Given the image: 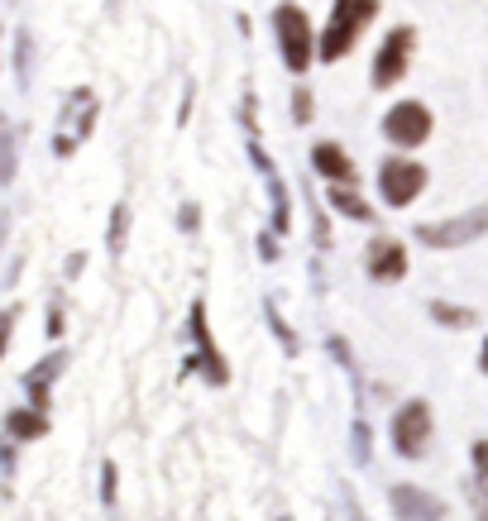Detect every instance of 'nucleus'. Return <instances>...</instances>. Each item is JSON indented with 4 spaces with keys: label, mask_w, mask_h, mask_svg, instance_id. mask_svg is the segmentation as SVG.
Returning a JSON list of instances; mask_svg holds the SVG:
<instances>
[{
    "label": "nucleus",
    "mask_w": 488,
    "mask_h": 521,
    "mask_svg": "<svg viewBox=\"0 0 488 521\" xmlns=\"http://www.w3.org/2000/svg\"><path fill=\"white\" fill-rule=\"evenodd\" d=\"M192 335H197V354H192V364L187 369H201L206 373V383H230V369L221 364V349H216V340H211V330H206V306L192 302Z\"/></svg>",
    "instance_id": "8"
},
{
    "label": "nucleus",
    "mask_w": 488,
    "mask_h": 521,
    "mask_svg": "<svg viewBox=\"0 0 488 521\" xmlns=\"http://www.w3.org/2000/svg\"><path fill=\"white\" fill-rule=\"evenodd\" d=\"M426 187V168L422 163H412V158H388L383 168H378V192L388 206H407V201H417Z\"/></svg>",
    "instance_id": "3"
},
{
    "label": "nucleus",
    "mask_w": 488,
    "mask_h": 521,
    "mask_svg": "<svg viewBox=\"0 0 488 521\" xmlns=\"http://www.w3.org/2000/svg\"><path fill=\"white\" fill-rule=\"evenodd\" d=\"M378 15V0H335L331 10V24H326V39H321V63H340L350 48H355V39L364 34V24Z\"/></svg>",
    "instance_id": "1"
},
{
    "label": "nucleus",
    "mask_w": 488,
    "mask_h": 521,
    "mask_svg": "<svg viewBox=\"0 0 488 521\" xmlns=\"http://www.w3.org/2000/svg\"><path fill=\"white\" fill-rule=\"evenodd\" d=\"M273 29H278V44H283V63H288L292 72H307L311 58H316V39H311L307 10L278 5V10H273Z\"/></svg>",
    "instance_id": "2"
},
{
    "label": "nucleus",
    "mask_w": 488,
    "mask_h": 521,
    "mask_svg": "<svg viewBox=\"0 0 488 521\" xmlns=\"http://www.w3.org/2000/svg\"><path fill=\"white\" fill-rule=\"evenodd\" d=\"M20 77L29 82V34H20Z\"/></svg>",
    "instance_id": "23"
},
{
    "label": "nucleus",
    "mask_w": 488,
    "mask_h": 521,
    "mask_svg": "<svg viewBox=\"0 0 488 521\" xmlns=\"http://www.w3.org/2000/svg\"><path fill=\"white\" fill-rule=\"evenodd\" d=\"M479 521H488V488L479 493Z\"/></svg>",
    "instance_id": "24"
},
{
    "label": "nucleus",
    "mask_w": 488,
    "mask_h": 521,
    "mask_svg": "<svg viewBox=\"0 0 488 521\" xmlns=\"http://www.w3.org/2000/svg\"><path fill=\"white\" fill-rule=\"evenodd\" d=\"M292 115H297V125H307V120H311V96H307V87L292 96Z\"/></svg>",
    "instance_id": "20"
},
{
    "label": "nucleus",
    "mask_w": 488,
    "mask_h": 521,
    "mask_svg": "<svg viewBox=\"0 0 488 521\" xmlns=\"http://www.w3.org/2000/svg\"><path fill=\"white\" fill-rule=\"evenodd\" d=\"M278 521H292V517H278Z\"/></svg>",
    "instance_id": "27"
},
{
    "label": "nucleus",
    "mask_w": 488,
    "mask_h": 521,
    "mask_svg": "<svg viewBox=\"0 0 488 521\" xmlns=\"http://www.w3.org/2000/svg\"><path fill=\"white\" fill-rule=\"evenodd\" d=\"M5 431L15 440H39V435H48V421L44 412H10L5 416Z\"/></svg>",
    "instance_id": "12"
},
{
    "label": "nucleus",
    "mask_w": 488,
    "mask_h": 521,
    "mask_svg": "<svg viewBox=\"0 0 488 521\" xmlns=\"http://www.w3.org/2000/svg\"><path fill=\"white\" fill-rule=\"evenodd\" d=\"M331 206L340 211V216H350V220H369V216H374V211H369V206H364V201H359L355 192H345L340 182L331 187Z\"/></svg>",
    "instance_id": "14"
},
{
    "label": "nucleus",
    "mask_w": 488,
    "mask_h": 521,
    "mask_svg": "<svg viewBox=\"0 0 488 521\" xmlns=\"http://www.w3.org/2000/svg\"><path fill=\"white\" fill-rule=\"evenodd\" d=\"M393 507H398L402 521H441V502L422 493V488H393Z\"/></svg>",
    "instance_id": "10"
},
{
    "label": "nucleus",
    "mask_w": 488,
    "mask_h": 521,
    "mask_svg": "<svg viewBox=\"0 0 488 521\" xmlns=\"http://www.w3.org/2000/svg\"><path fill=\"white\" fill-rule=\"evenodd\" d=\"M101 502L115 507V459L111 464H101Z\"/></svg>",
    "instance_id": "18"
},
{
    "label": "nucleus",
    "mask_w": 488,
    "mask_h": 521,
    "mask_svg": "<svg viewBox=\"0 0 488 521\" xmlns=\"http://www.w3.org/2000/svg\"><path fill=\"white\" fill-rule=\"evenodd\" d=\"M484 369H488V340H484Z\"/></svg>",
    "instance_id": "26"
},
{
    "label": "nucleus",
    "mask_w": 488,
    "mask_h": 521,
    "mask_svg": "<svg viewBox=\"0 0 488 521\" xmlns=\"http://www.w3.org/2000/svg\"><path fill=\"white\" fill-rule=\"evenodd\" d=\"M125 230H130V206L120 201V206H115V211H111V239H106V244H111L115 254L125 249Z\"/></svg>",
    "instance_id": "15"
},
{
    "label": "nucleus",
    "mask_w": 488,
    "mask_h": 521,
    "mask_svg": "<svg viewBox=\"0 0 488 521\" xmlns=\"http://www.w3.org/2000/svg\"><path fill=\"white\" fill-rule=\"evenodd\" d=\"M63 369H67V354L58 349V354H48L44 364H34V369L24 373V388H48V383H53Z\"/></svg>",
    "instance_id": "13"
},
{
    "label": "nucleus",
    "mask_w": 488,
    "mask_h": 521,
    "mask_svg": "<svg viewBox=\"0 0 488 521\" xmlns=\"http://www.w3.org/2000/svg\"><path fill=\"white\" fill-rule=\"evenodd\" d=\"M431 316H436L441 326H469V321H474V311H465V306H445V302L431 306Z\"/></svg>",
    "instance_id": "16"
},
{
    "label": "nucleus",
    "mask_w": 488,
    "mask_h": 521,
    "mask_svg": "<svg viewBox=\"0 0 488 521\" xmlns=\"http://www.w3.org/2000/svg\"><path fill=\"white\" fill-rule=\"evenodd\" d=\"M355 459H359V464L369 459V426H364V421L355 426Z\"/></svg>",
    "instance_id": "22"
},
{
    "label": "nucleus",
    "mask_w": 488,
    "mask_h": 521,
    "mask_svg": "<svg viewBox=\"0 0 488 521\" xmlns=\"http://www.w3.org/2000/svg\"><path fill=\"white\" fill-rule=\"evenodd\" d=\"M10 163H15V149H10V130H5V115H0V182H10Z\"/></svg>",
    "instance_id": "17"
},
{
    "label": "nucleus",
    "mask_w": 488,
    "mask_h": 521,
    "mask_svg": "<svg viewBox=\"0 0 488 521\" xmlns=\"http://www.w3.org/2000/svg\"><path fill=\"white\" fill-rule=\"evenodd\" d=\"M15 316H20V306L0 311V359H5V345H10V330H15Z\"/></svg>",
    "instance_id": "19"
},
{
    "label": "nucleus",
    "mask_w": 488,
    "mask_h": 521,
    "mask_svg": "<svg viewBox=\"0 0 488 521\" xmlns=\"http://www.w3.org/2000/svg\"><path fill=\"white\" fill-rule=\"evenodd\" d=\"M412 44H417V34H412L407 24H398V29L383 39V48H378V58H374V87H393V82H402V72H407V63H412Z\"/></svg>",
    "instance_id": "6"
},
{
    "label": "nucleus",
    "mask_w": 488,
    "mask_h": 521,
    "mask_svg": "<svg viewBox=\"0 0 488 521\" xmlns=\"http://www.w3.org/2000/svg\"><path fill=\"white\" fill-rule=\"evenodd\" d=\"M474 469H479V483L488 488V440H479V445H474Z\"/></svg>",
    "instance_id": "21"
},
{
    "label": "nucleus",
    "mask_w": 488,
    "mask_h": 521,
    "mask_svg": "<svg viewBox=\"0 0 488 521\" xmlns=\"http://www.w3.org/2000/svg\"><path fill=\"white\" fill-rule=\"evenodd\" d=\"M402 273H407V249H402L398 239H374L369 244V278L398 283Z\"/></svg>",
    "instance_id": "9"
},
{
    "label": "nucleus",
    "mask_w": 488,
    "mask_h": 521,
    "mask_svg": "<svg viewBox=\"0 0 488 521\" xmlns=\"http://www.w3.org/2000/svg\"><path fill=\"white\" fill-rule=\"evenodd\" d=\"M488 230V206L469 211V216H455V220H436V225H417V239L431 244V249H455V244H469Z\"/></svg>",
    "instance_id": "5"
},
{
    "label": "nucleus",
    "mask_w": 488,
    "mask_h": 521,
    "mask_svg": "<svg viewBox=\"0 0 488 521\" xmlns=\"http://www.w3.org/2000/svg\"><path fill=\"white\" fill-rule=\"evenodd\" d=\"M311 163H316V173H326L331 182H350L355 177V163H350V153L340 149V144H316Z\"/></svg>",
    "instance_id": "11"
},
{
    "label": "nucleus",
    "mask_w": 488,
    "mask_h": 521,
    "mask_svg": "<svg viewBox=\"0 0 488 521\" xmlns=\"http://www.w3.org/2000/svg\"><path fill=\"white\" fill-rule=\"evenodd\" d=\"M426 440H431V407L426 402H407L393 416V445H398V455L417 459L426 450Z\"/></svg>",
    "instance_id": "7"
},
{
    "label": "nucleus",
    "mask_w": 488,
    "mask_h": 521,
    "mask_svg": "<svg viewBox=\"0 0 488 521\" xmlns=\"http://www.w3.org/2000/svg\"><path fill=\"white\" fill-rule=\"evenodd\" d=\"M350 521H364V512H359L355 502H350Z\"/></svg>",
    "instance_id": "25"
},
{
    "label": "nucleus",
    "mask_w": 488,
    "mask_h": 521,
    "mask_svg": "<svg viewBox=\"0 0 488 521\" xmlns=\"http://www.w3.org/2000/svg\"><path fill=\"white\" fill-rule=\"evenodd\" d=\"M383 134L398 144V149H417L431 139V110L422 101H398V106L383 115Z\"/></svg>",
    "instance_id": "4"
}]
</instances>
